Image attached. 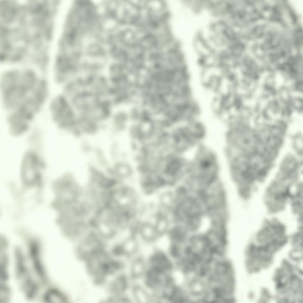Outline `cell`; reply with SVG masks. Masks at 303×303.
Segmentation results:
<instances>
[{
    "label": "cell",
    "mask_w": 303,
    "mask_h": 303,
    "mask_svg": "<svg viewBox=\"0 0 303 303\" xmlns=\"http://www.w3.org/2000/svg\"><path fill=\"white\" fill-rule=\"evenodd\" d=\"M78 114L86 115L99 121L107 119L112 110L107 98L100 97L84 89L69 99Z\"/></svg>",
    "instance_id": "cell-1"
},
{
    "label": "cell",
    "mask_w": 303,
    "mask_h": 303,
    "mask_svg": "<svg viewBox=\"0 0 303 303\" xmlns=\"http://www.w3.org/2000/svg\"><path fill=\"white\" fill-rule=\"evenodd\" d=\"M20 75L16 72H10L3 79L5 103L8 107L14 106L19 103L36 84V78L32 72H25Z\"/></svg>",
    "instance_id": "cell-2"
},
{
    "label": "cell",
    "mask_w": 303,
    "mask_h": 303,
    "mask_svg": "<svg viewBox=\"0 0 303 303\" xmlns=\"http://www.w3.org/2000/svg\"><path fill=\"white\" fill-rule=\"evenodd\" d=\"M51 110L54 120L60 127L74 126L78 114L70 99L64 94L53 101Z\"/></svg>",
    "instance_id": "cell-3"
},
{
    "label": "cell",
    "mask_w": 303,
    "mask_h": 303,
    "mask_svg": "<svg viewBox=\"0 0 303 303\" xmlns=\"http://www.w3.org/2000/svg\"><path fill=\"white\" fill-rule=\"evenodd\" d=\"M16 275L17 277L22 284L31 278L29 275L25 260L20 250L17 249L15 251Z\"/></svg>",
    "instance_id": "cell-4"
},
{
    "label": "cell",
    "mask_w": 303,
    "mask_h": 303,
    "mask_svg": "<svg viewBox=\"0 0 303 303\" xmlns=\"http://www.w3.org/2000/svg\"><path fill=\"white\" fill-rule=\"evenodd\" d=\"M35 244L30 247V255L34 268L39 277L43 281L46 279L45 271L40 257L39 247Z\"/></svg>",
    "instance_id": "cell-5"
},
{
    "label": "cell",
    "mask_w": 303,
    "mask_h": 303,
    "mask_svg": "<svg viewBox=\"0 0 303 303\" xmlns=\"http://www.w3.org/2000/svg\"><path fill=\"white\" fill-rule=\"evenodd\" d=\"M302 188L300 186L298 187L295 194L291 198L293 212L298 214L300 218L302 212Z\"/></svg>",
    "instance_id": "cell-6"
},
{
    "label": "cell",
    "mask_w": 303,
    "mask_h": 303,
    "mask_svg": "<svg viewBox=\"0 0 303 303\" xmlns=\"http://www.w3.org/2000/svg\"><path fill=\"white\" fill-rule=\"evenodd\" d=\"M44 300L48 303L62 302L64 300L62 295L57 290L51 289L46 292L43 296Z\"/></svg>",
    "instance_id": "cell-7"
},
{
    "label": "cell",
    "mask_w": 303,
    "mask_h": 303,
    "mask_svg": "<svg viewBox=\"0 0 303 303\" xmlns=\"http://www.w3.org/2000/svg\"><path fill=\"white\" fill-rule=\"evenodd\" d=\"M10 291L6 286L3 285L1 287L0 299L2 302L8 300L10 295Z\"/></svg>",
    "instance_id": "cell-8"
}]
</instances>
